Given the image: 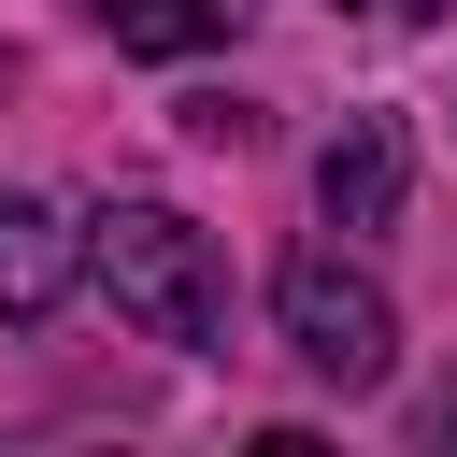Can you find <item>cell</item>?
Returning a JSON list of instances; mask_svg holds the SVG:
<instances>
[{
	"mask_svg": "<svg viewBox=\"0 0 457 457\" xmlns=\"http://www.w3.org/2000/svg\"><path fill=\"white\" fill-rule=\"evenodd\" d=\"M86 271L114 286V314H129L143 343H186V357H200V343L228 328V271H214V243H200L171 200H114V214L86 228Z\"/></svg>",
	"mask_w": 457,
	"mask_h": 457,
	"instance_id": "obj_1",
	"label": "cell"
},
{
	"mask_svg": "<svg viewBox=\"0 0 457 457\" xmlns=\"http://www.w3.org/2000/svg\"><path fill=\"white\" fill-rule=\"evenodd\" d=\"M271 314H286L300 371H314V386H343V400H371V386L400 371V314H386V286H371V271H343L328 243L271 271Z\"/></svg>",
	"mask_w": 457,
	"mask_h": 457,
	"instance_id": "obj_2",
	"label": "cell"
},
{
	"mask_svg": "<svg viewBox=\"0 0 457 457\" xmlns=\"http://www.w3.org/2000/svg\"><path fill=\"white\" fill-rule=\"evenodd\" d=\"M400 186H414V157H400V114H343V129H328V157H314V200H328V228H386V214H400Z\"/></svg>",
	"mask_w": 457,
	"mask_h": 457,
	"instance_id": "obj_3",
	"label": "cell"
},
{
	"mask_svg": "<svg viewBox=\"0 0 457 457\" xmlns=\"http://www.w3.org/2000/svg\"><path fill=\"white\" fill-rule=\"evenodd\" d=\"M71 271H86V243H71L43 200H0V328H43V314L71 300Z\"/></svg>",
	"mask_w": 457,
	"mask_h": 457,
	"instance_id": "obj_4",
	"label": "cell"
},
{
	"mask_svg": "<svg viewBox=\"0 0 457 457\" xmlns=\"http://www.w3.org/2000/svg\"><path fill=\"white\" fill-rule=\"evenodd\" d=\"M71 14H86L100 43H129V57H200L243 0H71Z\"/></svg>",
	"mask_w": 457,
	"mask_h": 457,
	"instance_id": "obj_5",
	"label": "cell"
},
{
	"mask_svg": "<svg viewBox=\"0 0 457 457\" xmlns=\"http://www.w3.org/2000/svg\"><path fill=\"white\" fill-rule=\"evenodd\" d=\"M371 14H400V29H414V14H443V0H371Z\"/></svg>",
	"mask_w": 457,
	"mask_h": 457,
	"instance_id": "obj_6",
	"label": "cell"
},
{
	"mask_svg": "<svg viewBox=\"0 0 457 457\" xmlns=\"http://www.w3.org/2000/svg\"><path fill=\"white\" fill-rule=\"evenodd\" d=\"M428 443H457V386H443V414H428Z\"/></svg>",
	"mask_w": 457,
	"mask_h": 457,
	"instance_id": "obj_7",
	"label": "cell"
},
{
	"mask_svg": "<svg viewBox=\"0 0 457 457\" xmlns=\"http://www.w3.org/2000/svg\"><path fill=\"white\" fill-rule=\"evenodd\" d=\"M0 71H14V57H0Z\"/></svg>",
	"mask_w": 457,
	"mask_h": 457,
	"instance_id": "obj_8",
	"label": "cell"
}]
</instances>
